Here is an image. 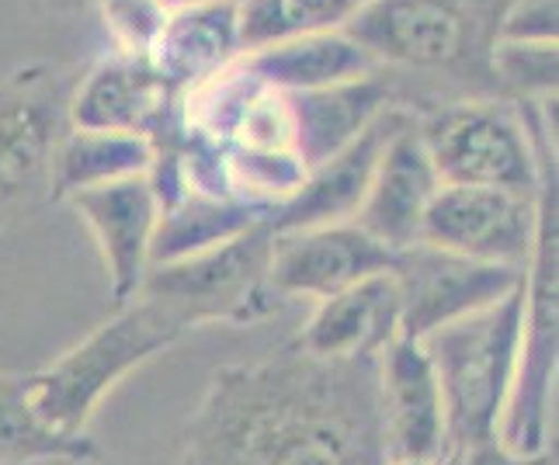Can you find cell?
Wrapping results in <instances>:
<instances>
[{
	"label": "cell",
	"mask_w": 559,
	"mask_h": 465,
	"mask_svg": "<svg viewBox=\"0 0 559 465\" xmlns=\"http://www.w3.org/2000/svg\"><path fill=\"white\" fill-rule=\"evenodd\" d=\"M379 358L299 347L212 372L178 465H390Z\"/></svg>",
	"instance_id": "6da1fadb"
},
{
	"label": "cell",
	"mask_w": 559,
	"mask_h": 465,
	"mask_svg": "<svg viewBox=\"0 0 559 465\" xmlns=\"http://www.w3.org/2000/svg\"><path fill=\"white\" fill-rule=\"evenodd\" d=\"M518 0H369L341 32L390 81L438 84L435 102L497 94L493 49ZM431 105V102H428Z\"/></svg>",
	"instance_id": "7a4b0ae2"
},
{
	"label": "cell",
	"mask_w": 559,
	"mask_h": 465,
	"mask_svg": "<svg viewBox=\"0 0 559 465\" xmlns=\"http://www.w3.org/2000/svg\"><path fill=\"white\" fill-rule=\"evenodd\" d=\"M414 119L441 184L538 195L543 157L556 153V94L538 102L445 98L420 105Z\"/></svg>",
	"instance_id": "3957f363"
},
{
	"label": "cell",
	"mask_w": 559,
	"mask_h": 465,
	"mask_svg": "<svg viewBox=\"0 0 559 465\" xmlns=\"http://www.w3.org/2000/svg\"><path fill=\"white\" fill-rule=\"evenodd\" d=\"M522 285L500 302L476 309L449 326H438L435 334L420 341L435 368L441 406H445V455L441 462L469 444L500 438V420H504L518 368V347H522Z\"/></svg>",
	"instance_id": "277c9868"
},
{
	"label": "cell",
	"mask_w": 559,
	"mask_h": 465,
	"mask_svg": "<svg viewBox=\"0 0 559 465\" xmlns=\"http://www.w3.org/2000/svg\"><path fill=\"white\" fill-rule=\"evenodd\" d=\"M556 153L543 157L538 181V226L532 258L525 264V313H522V347L500 420V441L518 455H546L549 417L556 400V361H559V243H556Z\"/></svg>",
	"instance_id": "5b68a950"
},
{
	"label": "cell",
	"mask_w": 559,
	"mask_h": 465,
	"mask_svg": "<svg viewBox=\"0 0 559 465\" xmlns=\"http://www.w3.org/2000/svg\"><path fill=\"white\" fill-rule=\"evenodd\" d=\"M178 337L181 326L150 299L136 296L119 306V313L108 323L94 326L67 355L28 375L38 417L52 424L56 431L87 434L94 410L115 385Z\"/></svg>",
	"instance_id": "8992f818"
},
{
	"label": "cell",
	"mask_w": 559,
	"mask_h": 465,
	"mask_svg": "<svg viewBox=\"0 0 559 465\" xmlns=\"http://www.w3.org/2000/svg\"><path fill=\"white\" fill-rule=\"evenodd\" d=\"M272 223L247 229L243 237L202 250L195 258L157 264L140 285L143 299L160 306L185 331L195 326H247L272 317L282 296L267 278L272 261Z\"/></svg>",
	"instance_id": "52a82bcc"
},
{
	"label": "cell",
	"mask_w": 559,
	"mask_h": 465,
	"mask_svg": "<svg viewBox=\"0 0 559 465\" xmlns=\"http://www.w3.org/2000/svg\"><path fill=\"white\" fill-rule=\"evenodd\" d=\"M73 84L52 63L17 67L0 81V229L52 199Z\"/></svg>",
	"instance_id": "ba28073f"
},
{
	"label": "cell",
	"mask_w": 559,
	"mask_h": 465,
	"mask_svg": "<svg viewBox=\"0 0 559 465\" xmlns=\"http://www.w3.org/2000/svg\"><path fill=\"white\" fill-rule=\"evenodd\" d=\"M390 275L400 293V337L424 341L438 326L511 296L525 282V267L473 261L417 240L400 250Z\"/></svg>",
	"instance_id": "9c48e42d"
},
{
	"label": "cell",
	"mask_w": 559,
	"mask_h": 465,
	"mask_svg": "<svg viewBox=\"0 0 559 465\" xmlns=\"http://www.w3.org/2000/svg\"><path fill=\"white\" fill-rule=\"evenodd\" d=\"M538 226V195L504 188L441 184L424 212L420 243L452 254L525 267Z\"/></svg>",
	"instance_id": "30bf717a"
},
{
	"label": "cell",
	"mask_w": 559,
	"mask_h": 465,
	"mask_svg": "<svg viewBox=\"0 0 559 465\" xmlns=\"http://www.w3.org/2000/svg\"><path fill=\"white\" fill-rule=\"evenodd\" d=\"M396 254L358 223L285 229L272 240L267 278L282 299L323 302L372 275L393 271Z\"/></svg>",
	"instance_id": "8fae6325"
},
{
	"label": "cell",
	"mask_w": 559,
	"mask_h": 465,
	"mask_svg": "<svg viewBox=\"0 0 559 465\" xmlns=\"http://www.w3.org/2000/svg\"><path fill=\"white\" fill-rule=\"evenodd\" d=\"M181 91L170 87L150 60H129L115 52L76 76L70 94V129L129 132L157 143L170 132Z\"/></svg>",
	"instance_id": "7c38bea8"
},
{
	"label": "cell",
	"mask_w": 559,
	"mask_h": 465,
	"mask_svg": "<svg viewBox=\"0 0 559 465\" xmlns=\"http://www.w3.org/2000/svg\"><path fill=\"white\" fill-rule=\"evenodd\" d=\"M67 202L73 205V212L91 229L94 243L102 250L108 293L115 306L132 302L150 271V240L160 216L150 178L136 174V178L98 184L76 191Z\"/></svg>",
	"instance_id": "4fadbf2b"
},
{
	"label": "cell",
	"mask_w": 559,
	"mask_h": 465,
	"mask_svg": "<svg viewBox=\"0 0 559 465\" xmlns=\"http://www.w3.org/2000/svg\"><path fill=\"white\" fill-rule=\"evenodd\" d=\"M411 119H414V111L403 105H390L385 111H379L348 146L337 150L331 160H323L320 167L306 174L302 188L272 216V229L285 233V229L355 223L385 143H390L396 129H403Z\"/></svg>",
	"instance_id": "5bb4252c"
},
{
	"label": "cell",
	"mask_w": 559,
	"mask_h": 465,
	"mask_svg": "<svg viewBox=\"0 0 559 465\" xmlns=\"http://www.w3.org/2000/svg\"><path fill=\"white\" fill-rule=\"evenodd\" d=\"M379 400L393 458L438 465L445 455V406L420 341L396 337L379 355Z\"/></svg>",
	"instance_id": "9a60e30c"
},
{
	"label": "cell",
	"mask_w": 559,
	"mask_h": 465,
	"mask_svg": "<svg viewBox=\"0 0 559 465\" xmlns=\"http://www.w3.org/2000/svg\"><path fill=\"white\" fill-rule=\"evenodd\" d=\"M438 188L441 181L428 150L420 143L417 119H411L385 143L355 223L369 237L390 247L393 254H400L403 247L417 243L424 212H428Z\"/></svg>",
	"instance_id": "2e32d148"
},
{
	"label": "cell",
	"mask_w": 559,
	"mask_h": 465,
	"mask_svg": "<svg viewBox=\"0 0 559 465\" xmlns=\"http://www.w3.org/2000/svg\"><path fill=\"white\" fill-rule=\"evenodd\" d=\"M400 337V293L393 275H372L317 302L296 347L317 358H379Z\"/></svg>",
	"instance_id": "e0dca14e"
},
{
	"label": "cell",
	"mask_w": 559,
	"mask_h": 465,
	"mask_svg": "<svg viewBox=\"0 0 559 465\" xmlns=\"http://www.w3.org/2000/svg\"><path fill=\"white\" fill-rule=\"evenodd\" d=\"M285 98H288V111H293L296 153L306 164V170L331 160L379 111L400 105L385 73H369L358 76V81L320 87V91H296L285 94Z\"/></svg>",
	"instance_id": "ac0fdd59"
},
{
	"label": "cell",
	"mask_w": 559,
	"mask_h": 465,
	"mask_svg": "<svg viewBox=\"0 0 559 465\" xmlns=\"http://www.w3.org/2000/svg\"><path fill=\"white\" fill-rule=\"evenodd\" d=\"M240 56V0H212V4L170 11L146 60L170 87L185 91Z\"/></svg>",
	"instance_id": "d6986e66"
},
{
	"label": "cell",
	"mask_w": 559,
	"mask_h": 465,
	"mask_svg": "<svg viewBox=\"0 0 559 465\" xmlns=\"http://www.w3.org/2000/svg\"><path fill=\"white\" fill-rule=\"evenodd\" d=\"M247 70L282 94L320 91L379 73L372 56L344 32H306L243 52Z\"/></svg>",
	"instance_id": "ffe728a7"
},
{
	"label": "cell",
	"mask_w": 559,
	"mask_h": 465,
	"mask_svg": "<svg viewBox=\"0 0 559 465\" xmlns=\"http://www.w3.org/2000/svg\"><path fill=\"white\" fill-rule=\"evenodd\" d=\"M261 223H272V216L254 205H243L237 199H209L185 188L175 202L160 208L150 240V267L195 258L202 250L243 237L247 229Z\"/></svg>",
	"instance_id": "44dd1931"
},
{
	"label": "cell",
	"mask_w": 559,
	"mask_h": 465,
	"mask_svg": "<svg viewBox=\"0 0 559 465\" xmlns=\"http://www.w3.org/2000/svg\"><path fill=\"white\" fill-rule=\"evenodd\" d=\"M102 458V449L91 434H67L38 417L28 375L0 372V465L32 462H70L91 465Z\"/></svg>",
	"instance_id": "7402d4cb"
},
{
	"label": "cell",
	"mask_w": 559,
	"mask_h": 465,
	"mask_svg": "<svg viewBox=\"0 0 559 465\" xmlns=\"http://www.w3.org/2000/svg\"><path fill=\"white\" fill-rule=\"evenodd\" d=\"M150 167H153V143L146 135L70 129L60 143V153H56L52 199L67 202L76 191L136 178V174H150Z\"/></svg>",
	"instance_id": "603a6c76"
},
{
	"label": "cell",
	"mask_w": 559,
	"mask_h": 465,
	"mask_svg": "<svg viewBox=\"0 0 559 465\" xmlns=\"http://www.w3.org/2000/svg\"><path fill=\"white\" fill-rule=\"evenodd\" d=\"M369 0H240L243 52L306 32H341Z\"/></svg>",
	"instance_id": "cb8c5ba5"
},
{
	"label": "cell",
	"mask_w": 559,
	"mask_h": 465,
	"mask_svg": "<svg viewBox=\"0 0 559 465\" xmlns=\"http://www.w3.org/2000/svg\"><path fill=\"white\" fill-rule=\"evenodd\" d=\"M490 70L500 98H549V94H556V43H511V38H500Z\"/></svg>",
	"instance_id": "d4e9b609"
},
{
	"label": "cell",
	"mask_w": 559,
	"mask_h": 465,
	"mask_svg": "<svg viewBox=\"0 0 559 465\" xmlns=\"http://www.w3.org/2000/svg\"><path fill=\"white\" fill-rule=\"evenodd\" d=\"M98 8L115 52L129 60H146L170 14L164 0H98Z\"/></svg>",
	"instance_id": "484cf974"
},
{
	"label": "cell",
	"mask_w": 559,
	"mask_h": 465,
	"mask_svg": "<svg viewBox=\"0 0 559 465\" xmlns=\"http://www.w3.org/2000/svg\"><path fill=\"white\" fill-rule=\"evenodd\" d=\"M556 22H559L556 0H518L500 38H511V43H556L559 32Z\"/></svg>",
	"instance_id": "4316f807"
},
{
	"label": "cell",
	"mask_w": 559,
	"mask_h": 465,
	"mask_svg": "<svg viewBox=\"0 0 559 465\" xmlns=\"http://www.w3.org/2000/svg\"><path fill=\"white\" fill-rule=\"evenodd\" d=\"M441 465H549V455H518L500 438H493L469 444V449L449 455Z\"/></svg>",
	"instance_id": "83f0119b"
},
{
	"label": "cell",
	"mask_w": 559,
	"mask_h": 465,
	"mask_svg": "<svg viewBox=\"0 0 559 465\" xmlns=\"http://www.w3.org/2000/svg\"><path fill=\"white\" fill-rule=\"evenodd\" d=\"M195 4H212V0H164L167 11H181V8H195Z\"/></svg>",
	"instance_id": "f1b7e54d"
},
{
	"label": "cell",
	"mask_w": 559,
	"mask_h": 465,
	"mask_svg": "<svg viewBox=\"0 0 559 465\" xmlns=\"http://www.w3.org/2000/svg\"><path fill=\"white\" fill-rule=\"evenodd\" d=\"M390 465H435V462H420V458H393Z\"/></svg>",
	"instance_id": "f546056e"
}]
</instances>
